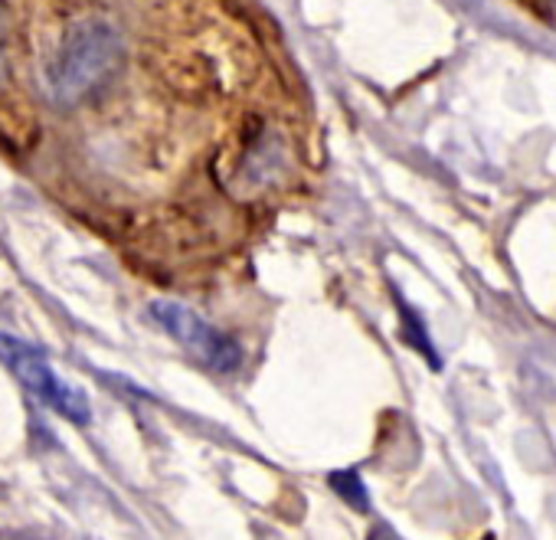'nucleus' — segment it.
<instances>
[{"label": "nucleus", "instance_id": "f257e3e1", "mask_svg": "<svg viewBox=\"0 0 556 540\" xmlns=\"http://www.w3.org/2000/svg\"><path fill=\"white\" fill-rule=\"evenodd\" d=\"M125 63L122 34L105 21H79L73 24L53 56L50 66V92L63 105H76L99 92Z\"/></svg>", "mask_w": 556, "mask_h": 540}, {"label": "nucleus", "instance_id": "f03ea898", "mask_svg": "<svg viewBox=\"0 0 556 540\" xmlns=\"http://www.w3.org/2000/svg\"><path fill=\"white\" fill-rule=\"evenodd\" d=\"M0 357H4V364L17 374V380L37 400H43L50 410H56L60 416H66L70 423H79V426H86L92 419V406H89L86 393L76 390L73 384H66L37 348L17 341L11 335H0Z\"/></svg>", "mask_w": 556, "mask_h": 540}, {"label": "nucleus", "instance_id": "7ed1b4c3", "mask_svg": "<svg viewBox=\"0 0 556 540\" xmlns=\"http://www.w3.org/2000/svg\"><path fill=\"white\" fill-rule=\"evenodd\" d=\"M151 322L170 335L184 351H190L200 364H206L216 374H232L242 364V351L239 344L223 335L219 328H213L203 315H197L193 309L180 305V302H154L151 305Z\"/></svg>", "mask_w": 556, "mask_h": 540}, {"label": "nucleus", "instance_id": "20e7f679", "mask_svg": "<svg viewBox=\"0 0 556 540\" xmlns=\"http://www.w3.org/2000/svg\"><path fill=\"white\" fill-rule=\"evenodd\" d=\"M331 485L338 488V494L344 498V501H351L354 507H361V511H367L370 507V501H367V488H364V481L357 478V472H334L331 475Z\"/></svg>", "mask_w": 556, "mask_h": 540}, {"label": "nucleus", "instance_id": "39448f33", "mask_svg": "<svg viewBox=\"0 0 556 540\" xmlns=\"http://www.w3.org/2000/svg\"><path fill=\"white\" fill-rule=\"evenodd\" d=\"M8 70V21L4 11H0V73Z\"/></svg>", "mask_w": 556, "mask_h": 540}, {"label": "nucleus", "instance_id": "423d86ee", "mask_svg": "<svg viewBox=\"0 0 556 540\" xmlns=\"http://www.w3.org/2000/svg\"><path fill=\"white\" fill-rule=\"evenodd\" d=\"M367 540H393V537H390V533H387V530H377V533H370V537H367Z\"/></svg>", "mask_w": 556, "mask_h": 540}, {"label": "nucleus", "instance_id": "0eeeda50", "mask_svg": "<svg viewBox=\"0 0 556 540\" xmlns=\"http://www.w3.org/2000/svg\"><path fill=\"white\" fill-rule=\"evenodd\" d=\"M549 4H553V11H556V0H549Z\"/></svg>", "mask_w": 556, "mask_h": 540}]
</instances>
